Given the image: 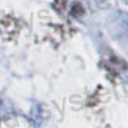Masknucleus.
<instances>
[{
    "instance_id": "obj_1",
    "label": "nucleus",
    "mask_w": 128,
    "mask_h": 128,
    "mask_svg": "<svg viewBox=\"0 0 128 128\" xmlns=\"http://www.w3.org/2000/svg\"><path fill=\"white\" fill-rule=\"evenodd\" d=\"M84 13V7H82L81 3H74L72 6V16H81Z\"/></svg>"
}]
</instances>
